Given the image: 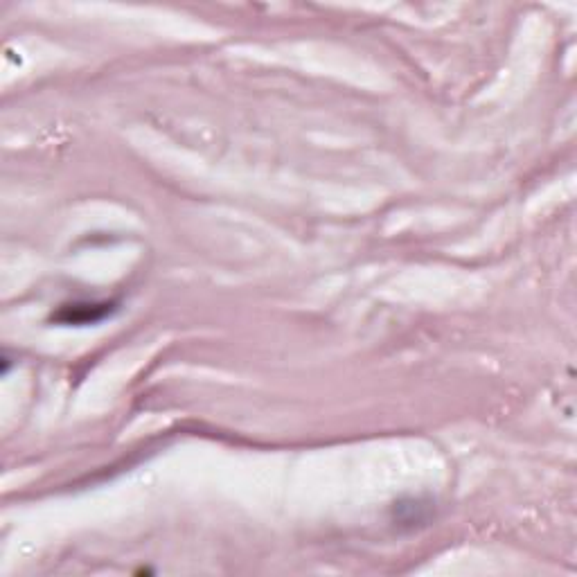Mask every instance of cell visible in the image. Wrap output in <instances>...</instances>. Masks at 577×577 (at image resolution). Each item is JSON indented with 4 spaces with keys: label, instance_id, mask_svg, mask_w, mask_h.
Returning <instances> with one entry per match:
<instances>
[{
    "label": "cell",
    "instance_id": "obj_1",
    "mask_svg": "<svg viewBox=\"0 0 577 577\" xmlns=\"http://www.w3.org/2000/svg\"><path fill=\"white\" fill-rule=\"evenodd\" d=\"M118 312V305L111 300H102V303H70L61 305L57 314H52V323L57 325H97L111 318Z\"/></svg>",
    "mask_w": 577,
    "mask_h": 577
}]
</instances>
